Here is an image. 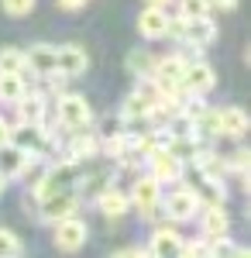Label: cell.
Returning <instances> with one entry per match:
<instances>
[{
  "label": "cell",
  "mask_w": 251,
  "mask_h": 258,
  "mask_svg": "<svg viewBox=\"0 0 251 258\" xmlns=\"http://www.w3.org/2000/svg\"><path fill=\"white\" fill-rule=\"evenodd\" d=\"M158 97H162V90L155 86V80H138V86L124 97V103H120V120H124V124L145 120L148 110L158 103Z\"/></svg>",
  "instance_id": "cell-4"
},
{
  "label": "cell",
  "mask_w": 251,
  "mask_h": 258,
  "mask_svg": "<svg viewBox=\"0 0 251 258\" xmlns=\"http://www.w3.org/2000/svg\"><path fill=\"white\" fill-rule=\"evenodd\" d=\"M200 207H203V189H196V186H175L169 197H162V214L169 217V224L196 220Z\"/></svg>",
  "instance_id": "cell-3"
},
{
  "label": "cell",
  "mask_w": 251,
  "mask_h": 258,
  "mask_svg": "<svg viewBox=\"0 0 251 258\" xmlns=\"http://www.w3.org/2000/svg\"><path fill=\"white\" fill-rule=\"evenodd\" d=\"M7 182H11V179H4V176H0V197L7 193Z\"/></svg>",
  "instance_id": "cell-34"
},
{
  "label": "cell",
  "mask_w": 251,
  "mask_h": 258,
  "mask_svg": "<svg viewBox=\"0 0 251 258\" xmlns=\"http://www.w3.org/2000/svg\"><path fill=\"white\" fill-rule=\"evenodd\" d=\"M18 255H24V241L14 231L0 227V258H18Z\"/></svg>",
  "instance_id": "cell-25"
},
{
  "label": "cell",
  "mask_w": 251,
  "mask_h": 258,
  "mask_svg": "<svg viewBox=\"0 0 251 258\" xmlns=\"http://www.w3.org/2000/svg\"><path fill=\"white\" fill-rule=\"evenodd\" d=\"M24 69L31 73V76H48L52 69H55V45H31L28 52H24Z\"/></svg>",
  "instance_id": "cell-17"
},
{
  "label": "cell",
  "mask_w": 251,
  "mask_h": 258,
  "mask_svg": "<svg viewBox=\"0 0 251 258\" xmlns=\"http://www.w3.org/2000/svg\"><path fill=\"white\" fill-rule=\"evenodd\" d=\"M145 165H148V172H152L158 182H182V176H186V162L179 159V155H172L169 148L152 152V155L145 159Z\"/></svg>",
  "instance_id": "cell-10"
},
{
  "label": "cell",
  "mask_w": 251,
  "mask_h": 258,
  "mask_svg": "<svg viewBox=\"0 0 251 258\" xmlns=\"http://www.w3.org/2000/svg\"><path fill=\"white\" fill-rule=\"evenodd\" d=\"M86 241H90V227H86V220L79 217V214H69V217H62V220L52 224V244H55L58 251L73 255Z\"/></svg>",
  "instance_id": "cell-6"
},
{
  "label": "cell",
  "mask_w": 251,
  "mask_h": 258,
  "mask_svg": "<svg viewBox=\"0 0 251 258\" xmlns=\"http://www.w3.org/2000/svg\"><path fill=\"white\" fill-rule=\"evenodd\" d=\"M207 255H210V258H227V255L244 258V255H248V248H244V244H234L231 234H220V238H210V251H207Z\"/></svg>",
  "instance_id": "cell-22"
},
{
  "label": "cell",
  "mask_w": 251,
  "mask_h": 258,
  "mask_svg": "<svg viewBox=\"0 0 251 258\" xmlns=\"http://www.w3.org/2000/svg\"><path fill=\"white\" fill-rule=\"evenodd\" d=\"M128 200H131V210H138L141 220H158L162 217V182H158L152 172H138Z\"/></svg>",
  "instance_id": "cell-1"
},
{
  "label": "cell",
  "mask_w": 251,
  "mask_h": 258,
  "mask_svg": "<svg viewBox=\"0 0 251 258\" xmlns=\"http://www.w3.org/2000/svg\"><path fill=\"white\" fill-rule=\"evenodd\" d=\"M55 69L66 73L69 80H76V76H83V73L90 69V52H86L83 45H76V41L58 45L55 48Z\"/></svg>",
  "instance_id": "cell-14"
},
{
  "label": "cell",
  "mask_w": 251,
  "mask_h": 258,
  "mask_svg": "<svg viewBox=\"0 0 251 258\" xmlns=\"http://www.w3.org/2000/svg\"><path fill=\"white\" fill-rule=\"evenodd\" d=\"M14 117L24 120V124H41V120L48 117V93L28 86V90L21 93V100L14 103Z\"/></svg>",
  "instance_id": "cell-11"
},
{
  "label": "cell",
  "mask_w": 251,
  "mask_h": 258,
  "mask_svg": "<svg viewBox=\"0 0 251 258\" xmlns=\"http://www.w3.org/2000/svg\"><path fill=\"white\" fill-rule=\"evenodd\" d=\"M55 120L66 131H79V127H93V107L83 93L62 90L55 100Z\"/></svg>",
  "instance_id": "cell-2"
},
{
  "label": "cell",
  "mask_w": 251,
  "mask_h": 258,
  "mask_svg": "<svg viewBox=\"0 0 251 258\" xmlns=\"http://www.w3.org/2000/svg\"><path fill=\"white\" fill-rule=\"evenodd\" d=\"M79 193L73 186H66V189H55V193H48L45 200H35V217L45 220V224H55V220L69 217V214H79Z\"/></svg>",
  "instance_id": "cell-5"
},
{
  "label": "cell",
  "mask_w": 251,
  "mask_h": 258,
  "mask_svg": "<svg viewBox=\"0 0 251 258\" xmlns=\"http://www.w3.org/2000/svg\"><path fill=\"white\" fill-rule=\"evenodd\" d=\"M62 155L69 162H76V165H83V162L97 159L100 155V138L93 127H79V131H69V141L62 145Z\"/></svg>",
  "instance_id": "cell-8"
},
{
  "label": "cell",
  "mask_w": 251,
  "mask_h": 258,
  "mask_svg": "<svg viewBox=\"0 0 251 258\" xmlns=\"http://www.w3.org/2000/svg\"><path fill=\"white\" fill-rule=\"evenodd\" d=\"M24 159H28L24 148H18L14 141H4V145H0V176L4 179H18Z\"/></svg>",
  "instance_id": "cell-19"
},
{
  "label": "cell",
  "mask_w": 251,
  "mask_h": 258,
  "mask_svg": "<svg viewBox=\"0 0 251 258\" xmlns=\"http://www.w3.org/2000/svg\"><path fill=\"white\" fill-rule=\"evenodd\" d=\"M165 28H169V7L145 4V11L138 14V35L145 41H155V38H165Z\"/></svg>",
  "instance_id": "cell-15"
},
{
  "label": "cell",
  "mask_w": 251,
  "mask_h": 258,
  "mask_svg": "<svg viewBox=\"0 0 251 258\" xmlns=\"http://www.w3.org/2000/svg\"><path fill=\"white\" fill-rule=\"evenodd\" d=\"M207 251H210V241L203 238V234H200L196 241H182V255L186 258H203Z\"/></svg>",
  "instance_id": "cell-28"
},
{
  "label": "cell",
  "mask_w": 251,
  "mask_h": 258,
  "mask_svg": "<svg viewBox=\"0 0 251 258\" xmlns=\"http://www.w3.org/2000/svg\"><path fill=\"white\" fill-rule=\"evenodd\" d=\"M148 255L155 258H179L182 255V234L175 231V224H162V227H155L152 238H148V248H145Z\"/></svg>",
  "instance_id": "cell-12"
},
{
  "label": "cell",
  "mask_w": 251,
  "mask_h": 258,
  "mask_svg": "<svg viewBox=\"0 0 251 258\" xmlns=\"http://www.w3.org/2000/svg\"><path fill=\"white\" fill-rule=\"evenodd\" d=\"M41 80H45V93H62V90H66V83H69V76H66V73H58V69H52V73H48V76H41Z\"/></svg>",
  "instance_id": "cell-29"
},
{
  "label": "cell",
  "mask_w": 251,
  "mask_h": 258,
  "mask_svg": "<svg viewBox=\"0 0 251 258\" xmlns=\"http://www.w3.org/2000/svg\"><path fill=\"white\" fill-rule=\"evenodd\" d=\"M97 207H100V214H103L107 220H120V217L131 214V200H128L124 189H117V186H103V189H100Z\"/></svg>",
  "instance_id": "cell-16"
},
{
  "label": "cell",
  "mask_w": 251,
  "mask_h": 258,
  "mask_svg": "<svg viewBox=\"0 0 251 258\" xmlns=\"http://www.w3.org/2000/svg\"><path fill=\"white\" fill-rule=\"evenodd\" d=\"M145 4H155V7H172V0H145Z\"/></svg>",
  "instance_id": "cell-33"
},
{
  "label": "cell",
  "mask_w": 251,
  "mask_h": 258,
  "mask_svg": "<svg viewBox=\"0 0 251 258\" xmlns=\"http://www.w3.org/2000/svg\"><path fill=\"white\" fill-rule=\"evenodd\" d=\"M237 4H241V0H210V7H213V11H220V14L237 11Z\"/></svg>",
  "instance_id": "cell-30"
},
{
  "label": "cell",
  "mask_w": 251,
  "mask_h": 258,
  "mask_svg": "<svg viewBox=\"0 0 251 258\" xmlns=\"http://www.w3.org/2000/svg\"><path fill=\"white\" fill-rule=\"evenodd\" d=\"M248 131V110L244 107H220V138H244Z\"/></svg>",
  "instance_id": "cell-18"
},
{
  "label": "cell",
  "mask_w": 251,
  "mask_h": 258,
  "mask_svg": "<svg viewBox=\"0 0 251 258\" xmlns=\"http://www.w3.org/2000/svg\"><path fill=\"white\" fill-rule=\"evenodd\" d=\"M172 4L179 18H207V14H213L210 0H172Z\"/></svg>",
  "instance_id": "cell-23"
},
{
  "label": "cell",
  "mask_w": 251,
  "mask_h": 258,
  "mask_svg": "<svg viewBox=\"0 0 251 258\" xmlns=\"http://www.w3.org/2000/svg\"><path fill=\"white\" fill-rule=\"evenodd\" d=\"M24 90H28V83H24V76H21V73H0V103L14 107Z\"/></svg>",
  "instance_id": "cell-21"
},
{
  "label": "cell",
  "mask_w": 251,
  "mask_h": 258,
  "mask_svg": "<svg viewBox=\"0 0 251 258\" xmlns=\"http://www.w3.org/2000/svg\"><path fill=\"white\" fill-rule=\"evenodd\" d=\"M35 4H38V0H0V11H4L7 18H28V14L35 11Z\"/></svg>",
  "instance_id": "cell-27"
},
{
  "label": "cell",
  "mask_w": 251,
  "mask_h": 258,
  "mask_svg": "<svg viewBox=\"0 0 251 258\" xmlns=\"http://www.w3.org/2000/svg\"><path fill=\"white\" fill-rule=\"evenodd\" d=\"M55 4L62 7V11H83V7H86L90 0H55Z\"/></svg>",
  "instance_id": "cell-31"
},
{
  "label": "cell",
  "mask_w": 251,
  "mask_h": 258,
  "mask_svg": "<svg viewBox=\"0 0 251 258\" xmlns=\"http://www.w3.org/2000/svg\"><path fill=\"white\" fill-rule=\"evenodd\" d=\"M0 73H24V52L14 45L0 48Z\"/></svg>",
  "instance_id": "cell-24"
},
{
  "label": "cell",
  "mask_w": 251,
  "mask_h": 258,
  "mask_svg": "<svg viewBox=\"0 0 251 258\" xmlns=\"http://www.w3.org/2000/svg\"><path fill=\"white\" fill-rule=\"evenodd\" d=\"M179 41L190 45L193 52L210 48L213 41H217V24H213V18L210 14L207 18H182V24H179Z\"/></svg>",
  "instance_id": "cell-7"
},
{
  "label": "cell",
  "mask_w": 251,
  "mask_h": 258,
  "mask_svg": "<svg viewBox=\"0 0 251 258\" xmlns=\"http://www.w3.org/2000/svg\"><path fill=\"white\" fill-rule=\"evenodd\" d=\"M124 69H128L135 80H148L152 69H155V55L148 52V48H131L128 59H124Z\"/></svg>",
  "instance_id": "cell-20"
},
{
  "label": "cell",
  "mask_w": 251,
  "mask_h": 258,
  "mask_svg": "<svg viewBox=\"0 0 251 258\" xmlns=\"http://www.w3.org/2000/svg\"><path fill=\"white\" fill-rule=\"evenodd\" d=\"M200 234L210 241V238H220V234H231V214L224 203H203L200 207Z\"/></svg>",
  "instance_id": "cell-13"
},
{
  "label": "cell",
  "mask_w": 251,
  "mask_h": 258,
  "mask_svg": "<svg viewBox=\"0 0 251 258\" xmlns=\"http://www.w3.org/2000/svg\"><path fill=\"white\" fill-rule=\"evenodd\" d=\"M213 86H217V73H213V66L207 59H193L186 62V73H182V93H200V97H207Z\"/></svg>",
  "instance_id": "cell-9"
},
{
  "label": "cell",
  "mask_w": 251,
  "mask_h": 258,
  "mask_svg": "<svg viewBox=\"0 0 251 258\" xmlns=\"http://www.w3.org/2000/svg\"><path fill=\"white\" fill-rule=\"evenodd\" d=\"M224 169H227V176H244L248 172V148H234L231 155H224Z\"/></svg>",
  "instance_id": "cell-26"
},
{
  "label": "cell",
  "mask_w": 251,
  "mask_h": 258,
  "mask_svg": "<svg viewBox=\"0 0 251 258\" xmlns=\"http://www.w3.org/2000/svg\"><path fill=\"white\" fill-rule=\"evenodd\" d=\"M7 138H11V120H7L4 114H0V145H4Z\"/></svg>",
  "instance_id": "cell-32"
}]
</instances>
